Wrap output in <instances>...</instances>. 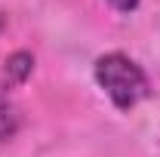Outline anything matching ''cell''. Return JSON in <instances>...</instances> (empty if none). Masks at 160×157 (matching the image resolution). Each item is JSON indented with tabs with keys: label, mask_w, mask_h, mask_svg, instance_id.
Returning a JSON list of instances; mask_svg holds the SVG:
<instances>
[{
	"label": "cell",
	"mask_w": 160,
	"mask_h": 157,
	"mask_svg": "<svg viewBox=\"0 0 160 157\" xmlns=\"http://www.w3.org/2000/svg\"><path fill=\"white\" fill-rule=\"evenodd\" d=\"M96 83L105 96L111 99V105L117 111H132L136 105H142L145 99L154 96V86L148 74L142 71V65L136 59H129L126 53H105L92 65Z\"/></svg>",
	"instance_id": "cell-1"
},
{
	"label": "cell",
	"mask_w": 160,
	"mask_h": 157,
	"mask_svg": "<svg viewBox=\"0 0 160 157\" xmlns=\"http://www.w3.org/2000/svg\"><path fill=\"white\" fill-rule=\"evenodd\" d=\"M34 74V56L28 53V49H16L6 65H3V80H6V86H22L25 80Z\"/></svg>",
	"instance_id": "cell-2"
},
{
	"label": "cell",
	"mask_w": 160,
	"mask_h": 157,
	"mask_svg": "<svg viewBox=\"0 0 160 157\" xmlns=\"http://www.w3.org/2000/svg\"><path fill=\"white\" fill-rule=\"evenodd\" d=\"M19 126H22L19 108H16L6 96H0V145H3V142H9V139L16 136V133H19Z\"/></svg>",
	"instance_id": "cell-3"
},
{
	"label": "cell",
	"mask_w": 160,
	"mask_h": 157,
	"mask_svg": "<svg viewBox=\"0 0 160 157\" xmlns=\"http://www.w3.org/2000/svg\"><path fill=\"white\" fill-rule=\"evenodd\" d=\"M117 13H132V9H139V3L142 0H108Z\"/></svg>",
	"instance_id": "cell-4"
},
{
	"label": "cell",
	"mask_w": 160,
	"mask_h": 157,
	"mask_svg": "<svg viewBox=\"0 0 160 157\" xmlns=\"http://www.w3.org/2000/svg\"><path fill=\"white\" fill-rule=\"evenodd\" d=\"M3 25H6V16H3V13H0V31H3Z\"/></svg>",
	"instance_id": "cell-5"
}]
</instances>
